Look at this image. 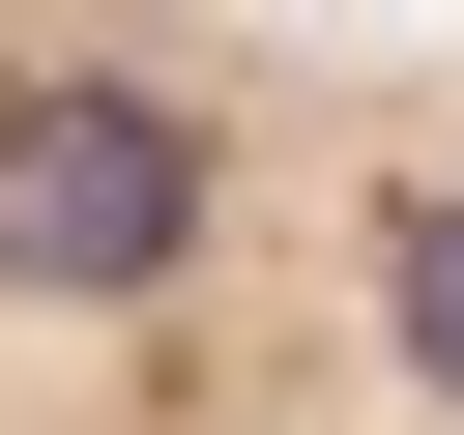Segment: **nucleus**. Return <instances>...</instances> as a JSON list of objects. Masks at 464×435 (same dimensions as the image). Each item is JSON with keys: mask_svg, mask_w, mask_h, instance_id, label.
Returning <instances> with one entry per match:
<instances>
[{"mask_svg": "<svg viewBox=\"0 0 464 435\" xmlns=\"http://www.w3.org/2000/svg\"><path fill=\"white\" fill-rule=\"evenodd\" d=\"M0 435H464V0H0Z\"/></svg>", "mask_w": 464, "mask_h": 435, "instance_id": "nucleus-1", "label": "nucleus"}]
</instances>
